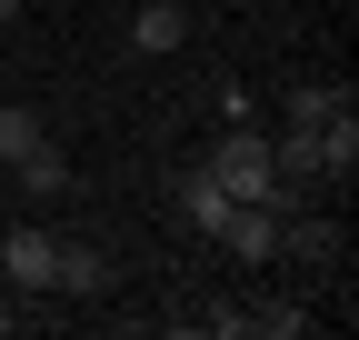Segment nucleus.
<instances>
[{"label": "nucleus", "mask_w": 359, "mask_h": 340, "mask_svg": "<svg viewBox=\"0 0 359 340\" xmlns=\"http://www.w3.org/2000/svg\"><path fill=\"white\" fill-rule=\"evenodd\" d=\"M0 330H11V310H0Z\"/></svg>", "instance_id": "9b49d317"}, {"label": "nucleus", "mask_w": 359, "mask_h": 340, "mask_svg": "<svg viewBox=\"0 0 359 340\" xmlns=\"http://www.w3.org/2000/svg\"><path fill=\"white\" fill-rule=\"evenodd\" d=\"M50 290H80V301H90V290H110V261H100L90 240H60V250H50Z\"/></svg>", "instance_id": "423d86ee"}, {"label": "nucleus", "mask_w": 359, "mask_h": 340, "mask_svg": "<svg viewBox=\"0 0 359 340\" xmlns=\"http://www.w3.org/2000/svg\"><path fill=\"white\" fill-rule=\"evenodd\" d=\"M130 40H140L150 60L180 51V40H190V0H140V11H130Z\"/></svg>", "instance_id": "7ed1b4c3"}, {"label": "nucleus", "mask_w": 359, "mask_h": 340, "mask_svg": "<svg viewBox=\"0 0 359 340\" xmlns=\"http://www.w3.org/2000/svg\"><path fill=\"white\" fill-rule=\"evenodd\" d=\"M0 20H20V0H0Z\"/></svg>", "instance_id": "9d476101"}, {"label": "nucleus", "mask_w": 359, "mask_h": 340, "mask_svg": "<svg viewBox=\"0 0 359 340\" xmlns=\"http://www.w3.org/2000/svg\"><path fill=\"white\" fill-rule=\"evenodd\" d=\"M230 210H240V200L219 190L210 170H180V221H190V230H210V240H219V221H230Z\"/></svg>", "instance_id": "39448f33"}, {"label": "nucleus", "mask_w": 359, "mask_h": 340, "mask_svg": "<svg viewBox=\"0 0 359 340\" xmlns=\"http://www.w3.org/2000/svg\"><path fill=\"white\" fill-rule=\"evenodd\" d=\"M330 110H349V91H299L290 100V120H330Z\"/></svg>", "instance_id": "1a4fd4ad"}, {"label": "nucleus", "mask_w": 359, "mask_h": 340, "mask_svg": "<svg viewBox=\"0 0 359 340\" xmlns=\"http://www.w3.org/2000/svg\"><path fill=\"white\" fill-rule=\"evenodd\" d=\"M11 170H20V190H30V200H60V190H70V160H60L50 140H40V150H20Z\"/></svg>", "instance_id": "0eeeda50"}, {"label": "nucleus", "mask_w": 359, "mask_h": 340, "mask_svg": "<svg viewBox=\"0 0 359 340\" xmlns=\"http://www.w3.org/2000/svg\"><path fill=\"white\" fill-rule=\"evenodd\" d=\"M219 250H240V261H280V210H269V200H240L230 221H219Z\"/></svg>", "instance_id": "f03ea898"}, {"label": "nucleus", "mask_w": 359, "mask_h": 340, "mask_svg": "<svg viewBox=\"0 0 359 340\" xmlns=\"http://www.w3.org/2000/svg\"><path fill=\"white\" fill-rule=\"evenodd\" d=\"M40 140H50V131H40L30 110H0V160H20V150H40Z\"/></svg>", "instance_id": "6e6552de"}, {"label": "nucleus", "mask_w": 359, "mask_h": 340, "mask_svg": "<svg viewBox=\"0 0 359 340\" xmlns=\"http://www.w3.org/2000/svg\"><path fill=\"white\" fill-rule=\"evenodd\" d=\"M200 170H210V181L230 190V200H280V160H269V140L250 131V120H240V131L219 140V150H210Z\"/></svg>", "instance_id": "f257e3e1"}, {"label": "nucleus", "mask_w": 359, "mask_h": 340, "mask_svg": "<svg viewBox=\"0 0 359 340\" xmlns=\"http://www.w3.org/2000/svg\"><path fill=\"white\" fill-rule=\"evenodd\" d=\"M50 250H60V230H11L0 240V270H11L20 290H50Z\"/></svg>", "instance_id": "20e7f679"}]
</instances>
